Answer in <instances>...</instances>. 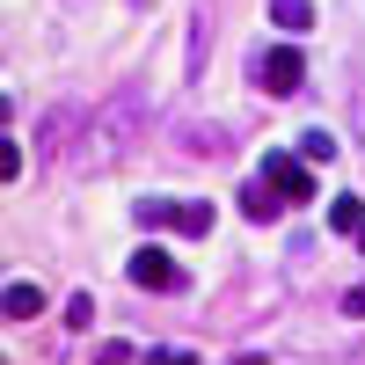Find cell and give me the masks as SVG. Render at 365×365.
<instances>
[{
    "label": "cell",
    "mask_w": 365,
    "mask_h": 365,
    "mask_svg": "<svg viewBox=\"0 0 365 365\" xmlns=\"http://www.w3.org/2000/svg\"><path fill=\"white\" fill-rule=\"evenodd\" d=\"M299 81H307V51H299V44H270L263 51V88H270V96H292Z\"/></svg>",
    "instance_id": "cell-1"
},
{
    "label": "cell",
    "mask_w": 365,
    "mask_h": 365,
    "mask_svg": "<svg viewBox=\"0 0 365 365\" xmlns=\"http://www.w3.org/2000/svg\"><path fill=\"white\" fill-rule=\"evenodd\" d=\"M263 168H270V190H278V197H292V205H299V197H314V175L299 168V154H270Z\"/></svg>",
    "instance_id": "cell-2"
},
{
    "label": "cell",
    "mask_w": 365,
    "mask_h": 365,
    "mask_svg": "<svg viewBox=\"0 0 365 365\" xmlns=\"http://www.w3.org/2000/svg\"><path fill=\"white\" fill-rule=\"evenodd\" d=\"M132 278H139L146 292H175V285H182V270H175L161 249H139V256H132Z\"/></svg>",
    "instance_id": "cell-3"
},
{
    "label": "cell",
    "mask_w": 365,
    "mask_h": 365,
    "mask_svg": "<svg viewBox=\"0 0 365 365\" xmlns=\"http://www.w3.org/2000/svg\"><path fill=\"white\" fill-rule=\"evenodd\" d=\"M0 307H8V322H29V314L44 307V292L29 285V278H8V299H0Z\"/></svg>",
    "instance_id": "cell-4"
},
{
    "label": "cell",
    "mask_w": 365,
    "mask_h": 365,
    "mask_svg": "<svg viewBox=\"0 0 365 365\" xmlns=\"http://www.w3.org/2000/svg\"><path fill=\"white\" fill-rule=\"evenodd\" d=\"M270 15H278L285 29H307L314 22V0H270Z\"/></svg>",
    "instance_id": "cell-5"
},
{
    "label": "cell",
    "mask_w": 365,
    "mask_h": 365,
    "mask_svg": "<svg viewBox=\"0 0 365 365\" xmlns=\"http://www.w3.org/2000/svg\"><path fill=\"white\" fill-rule=\"evenodd\" d=\"M358 220H365L358 197H329V227H358Z\"/></svg>",
    "instance_id": "cell-6"
},
{
    "label": "cell",
    "mask_w": 365,
    "mask_h": 365,
    "mask_svg": "<svg viewBox=\"0 0 365 365\" xmlns=\"http://www.w3.org/2000/svg\"><path fill=\"white\" fill-rule=\"evenodd\" d=\"M241 205H249V220H270V212H278V190H256V182H249Z\"/></svg>",
    "instance_id": "cell-7"
},
{
    "label": "cell",
    "mask_w": 365,
    "mask_h": 365,
    "mask_svg": "<svg viewBox=\"0 0 365 365\" xmlns=\"http://www.w3.org/2000/svg\"><path fill=\"white\" fill-rule=\"evenodd\" d=\"M299 154H307V161H329V154H336V139H329V132H307V146H299Z\"/></svg>",
    "instance_id": "cell-8"
},
{
    "label": "cell",
    "mask_w": 365,
    "mask_h": 365,
    "mask_svg": "<svg viewBox=\"0 0 365 365\" xmlns=\"http://www.w3.org/2000/svg\"><path fill=\"white\" fill-rule=\"evenodd\" d=\"M344 314H365V285H358V292H351V299H344Z\"/></svg>",
    "instance_id": "cell-9"
}]
</instances>
